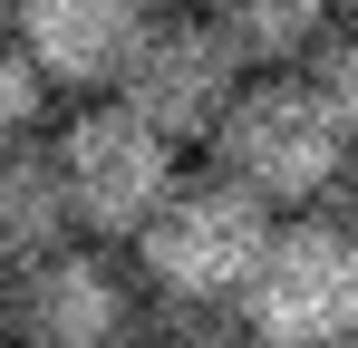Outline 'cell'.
I'll use <instances>...</instances> for the list:
<instances>
[{
    "mask_svg": "<svg viewBox=\"0 0 358 348\" xmlns=\"http://www.w3.org/2000/svg\"><path fill=\"white\" fill-rule=\"evenodd\" d=\"M39 107H49V78L29 68V49H20V29L0 20V145H29V126H39Z\"/></svg>",
    "mask_w": 358,
    "mask_h": 348,
    "instance_id": "30bf717a",
    "label": "cell"
},
{
    "mask_svg": "<svg viewBox=\"0 0 358 348\" xmlns=\"http://www.w3.org/2000/svg\"><path fill=\"white\" fill-rule=\"evenodd\" d=\"M213 29L242 58V78H310L339 20L320 0H233V10H213Z\"/></svg>",
    "mask_w": 358,
    "mask_h": 348,
    "instance_id": "9c48e42d",
    "label": "cell"
},
{
    "mask_svg": "<svg viewBox=\"0 0 358 348\" xmlns=\"http://www.w3.org/2000/svg\"><path fill=\"white\" fill-rule=\"evenodd\" d=\"M310 87L329 97L339 136L358 145V20H339V29H329V49H320V68H310Z\"/></svg>",
    "mask_w": 358,
    "mask_h": 348,
    "instance_id": "8fae6325",
    "label": "cell"
},
{
    "mask_svg": "<svg viewBox=\"0 0 358 348\" xmlns=\"http://www.w3.org/2000/svg\"><path fill=\"white\" fill-rule=\"evenodd\" d=\"M0 329H10V281H0Z\"/></svg>",
    "mask_w": 358,
    "mask_h": 348,
    "instance_id": "7c38bea8",
    "label": "cell"
},
{
    "mask_svg": "<svg viewBox=\"0 0 358 348\" xmlns=\"http://www.w3.org/2000/svg\"><path fill=\"white\" fill-rule=\"evenodd\" d=\"M242 87H252V78H242V58L223 49V29H213L203 10H165V20H145V49L126 68L117 107H136L165 145H213Z\"/></svg>",
    "mask_w": 358,
    "mask_h": 348,
    "instance_id": "5b68a950",
    "label": "cell"
},
{
    "mask_svg": "<svg viewBox=\"0 0 358 348\" xmlns=\"http://www.w3.org/2000/svg\"><path fill=\"white\" fill-rule=\"evenodd\" d=\"M68 194H59V155L49 145H0V281L68 252Z\"/></svg>",
    "mask_w": 358,
    "mask_h": 348,
    "instance_id": "ba28073f",
    "label": "cell"
},
{
    "mask_svg": "<svg viewBox=\"0 0 358 348\" xmlns=\"http://www.w3.org/2000/svg\"><path fill=\"white\" fill-rule=\"evenodd\" d=\"M271 242H281V213L262 194H242L233 174H184L165 194V213L136 232V261L175 310H242Z\"/></svg>",
    "mask_w": 358,
    "mask_h": 348,
    "instance_id": "6da1fadb",
    "label": "cell"
},
{
    "mask_svg": "<svg viewBox=\"0 0 358 348\" xmlns=\"http://www.w3.org/2000/svg\"><path fill=\"white\" fill-rule=\"evenodd\" d=\"M117 348H155V339H117Z\"/></svg>",
    "mask_w": 358,
    "mask_h": 348,
    "instance_id": "4fadbf2b",
    "label": "cell"
},
{
    "mask_svg": "<svg viewBox=\"0 0 358 348\" xmlns=\"http://www.w3.org/2000/svg\"><path fill=\"white\" fill-rule=\"evenodd\" d=\"M0 348H10V339H0Z\"/></svg>",
    "mask_w": 358,
    "mask_h": 348,
    "instance_id": "5bb4252c",
    "label": "cell"
},
{
    "mask_svg": "<svg viewBox=\"0 0 358 348\" xmlns=\"http://www.w3.org/2000/svg\"><path fill=\"white\" fill-rule=\"evenodd\" d=\"M59 194H68V223L87 232L97 252L107 242H136V232L165 213V194L184 184V165H175V145L145 126L136 107H78L59 126Z\"/></svg>",
    "mask_w": 358,
    "mask_h": 348,
    "instance_id": "3957f363",
    "label": "cell"
},
{
    "mask_svg": "<svg viewBox=\"0 0 358 348\" xmlns=\"http://www.w3.org/2000/svg\"><path fill=\"white\" fill-rule=\"evenodd\" d=\"M145 20L155 10H136V0H29L10 29H20L29 68L49 78V97L107 107V87H126V68L145 49Z\"/></svg>",
    "mask_w": 358,
    "mask_h": 348,
    "instance_id": "52a82bcc",
    "label": "cell"
},
{
    "mask_svg": "<svg viewBox=\"0 0 358 348\" xmlns=\"http://www.w3.org/2000/svg\"><path fill=\"white\" fill-rule=\"evenodd\" d=\"M349 165H358V145L339 136V116L310 78H252L223 116V136H213V174H233L271 213L281 203H329Z\"/></svg>",
    "mask_w": 358,
    "mask_h": 348,
    "instance_id": "7a4b0ae2",
    "label": "cell"
},
{
    "mask_svg": "<svg viewBox=\"0 0 358 348\" xmlns=\"http://www.w3.org/2000/svg\"><path fill=\"white\" fill-rule=\"evenodd\" d=\"M252 348H349L358 339V232L329 213L281 223L271 261L242 290Z\"/></svg>",
    "mask_w": 358,
    "mask_h": 348,
    "instance_id": "277c9868",
    "label": "cell"
},
{
    "mask_svg": "<svg viewBox=\"0 0 358 348\" xmlns=\"http://www.w3.org/2000/svg\"><path fill=\"white\" fill-rule=\"evenodd\" d=\"M136 290L97 242H68L49 261L10 271V348H117L136 339Z\"/></svg>",
    "mask_w": 358,
    "mask_h": 348,
    "instance_id": "8992f818",
    "label": "cell"
}]
</instances>
